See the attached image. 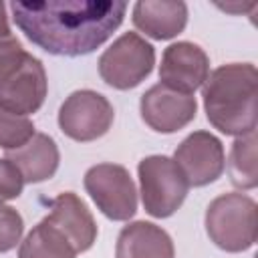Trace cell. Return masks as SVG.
<instances>
[{
  "label": "cell",
  "instance_id": "6da1fadb",
  "mask_svg": "<svg viewBox=\"0 0 258 258\" xmlns=\"http://www.w3.org/2000/svg\"><path fill=\"white\" fill-rule=\"evenodd\" d=\"M20 32L54 56H83L105 44L121 26L127 4L117 0H44L10 4Z\"/></svg>",
  "mask_w": 258,
  "mask_h": 258
},
{
  "label": "cell",
  "instance_id": "7a4b0ae2",
  "mask_svg": "<svg viewBox=\"0 0 258 258\" xmlns=\"http://www.w3.org/2000/svg\"><path fill=\"white\" fill-rule=\"evenodd\" d=\"M258 71L252 62H228L214 69L202 85L206 119L224 135L256 131Z\"/></svg>",
  "mask_w": 258,
  "mask_h": 258
},
{
  "label": "cell",
  "instance_id": "3957f363",
  "mask_svg": "<svg viewBox=\"0 0 258 258\" xmlns=\"http://www.w3.org/2000/svg\"><path fill=\"white\" fill-rule=\"evenodd\" d=\"M46 93L48 81L40 58L24 48L0 56V107L28 117L42 107Z\"/></svg>",
  "mask_w": 258,
  "mask_h": 258
},
{
  "label": "cell",
  "instance_id": "277c9868",
  "mask_svg": "<svg viewBox=\"0 0 258 258\" xmlns=\"http://www.w3.org/2000/svg\"><path fill=\"white\" fill-rule=\"evenodd\" d=\"M210 240L224 252H246L256 242V202L230 191L214 198L204 216Z\"/></svg>",
  "mask_w": 258,
  "mask_h": 258
},
{
  "label": "cell",
  "instance_id": "5b68a950",
  "mask_svg": "<svg viewBox=\"0 0 258 258\" xmlns=\"http://www.w3.org/2000/svg\"><path fill=\"white\" fill-rule=\"evenodd\" d=\"M139 194L151 218L173 216L187 198L189 183L177 163L167 155H147L137 165Z\"/></svg>",
  "mask_w": 258,
  "mask_h": 258
},
{
  "label": "cell",
  "instance_id": "8992f818",
  "mask_svg": "<svg viewBox=\"0 0 258 258\" xmlns=\"http://www.w3.org/2000/svg\"><path fill=\"white\" fill-rule=\"evenodd\" d=\"M97 64L103 83L117 91H129L151 75L155 48L137 32H123L103 50Z\"/></svg>",
  "mask_w": 258,
  "mask_h": 258
},
{
  "label": "cell",
  "instance_id": "52a82bcc",
  "mask_svg": "<svg viewBox=\"0 0 258 258\" xmlns=\"http://www.w3.org/2000/svg\"><path fill=\"white\" fill-rule=\"evenodd\" d=\"M83 185L95 206L113 222H127L137 212V187L127 167L97 163L87 169Z\"/></svg>",
  "mask_w": 258,
  "mask_h": 258
},
{
  "label": "cell",
  "instance_id": "ba28073f",
  "mask_svg": "<svg viewBox=\"0 0 258 258\" xmlns=\"http://www.w3.org/2000/svg\"><path fill=\"white\" fill-rule=\"evenodd\" d=\"M115 119V109L109 99L91 89L71 93L58 109L60 131L79 143H89L103 137Z\"/></svg>",
  "mask_w": 258,
  "mask_h": 258
},
{
  "label": "cell",
  "instance_id": "9c48e42d",
  "mask_svg": "<svg viewBox=\"0 0 258 258\" xmlns=\"http://www.w3.org/2000/svg\"><path fill=\"white\" fill-rule=\"evenodd\" d=\"M173 161L183 171L189 185L204 187L224 173L226 153L222 141L214 133L194 131L177 145Z\"/></svg>",
  "mask_w": 258,
  "mask_h": 258
},
{
  "label": "cell",
  "instance_id": "30bf717a",
  "mask_svg": "<svg viewBox=\"0 0 258 258\" xmlns=\"http://www.w3.org/2000/svg\"><path fill=\"white\" fill-rule=\"evenodd\" d=\"M139 113L149 129L167 135L183 129L196 119L198 101L194 95L177 93L157 83L141 95Z\"/></svg>",
  "mask_w": 258,
  "mask_h": 258
},
{
  "label": "cell",
  "instance_id": "8fae6325",
  "mask_svg": "<svg viewBox=\"0 0 258 258\" xmlns=\"http://www.w3.org/2000/svg\"><path fill=\"white\" fill-rule=\"evenodd\" d=\"M210 75V58L206 50L189 40H179L169 44L161 54L159 81L161 85L194 95Z\"/></svg>",
  "mask_w": 258,
  "mask_h": 258
},
{
  "label": "cell",
  "instance_id": "7c38bea8",
  "mask_svg": "<svg viewBox=\"0 0 258 258\" xmlns=\"http://www.w3.org/2000/svg\"><path fill=\"white\" fill-rule=\"evenodd\" d=\"M44 222L54 226L69 240L77 254L91 250L99 234L91 210L75 191L58 194L50 202V214L44 218Z\"/></svg>",
  "mask_w": 258,
  "mask_h": 258
},
{
  "label": "cell",
  "instance_id": "4fadbf2b",
  "mask_svg": "<svg viewBox=\"0 0 258 258\" xmlns=\"http://www.w3.org/2000/svg\"><path fill=\"white\" fill-rule=\"evenodd\" d=\"M131 20L137 30L153 40H169L187 24V4L181 0H139L133 4Z\"/></svg>",
  "mask_w": 258,
  "mask_h": 258
},
{
  "label": "cell",
  "instance_id": "5bb4252c",
  "mask_svg": "<svg viewBox=\"0 0 258 258\" xmlns=\"http://www.w3.org/2000/svg\"><path fill=\"white\" fill-rule=\"evenodd\" d=\"M115 258H175V248L161 226L137 220L119 232Z\"/></svg>",
  "mask_w": 258,
  "mask_h": 258
},
{
  "label": "cell",
  "instance_id": "9a60e30c",
  "mask_svg": "<svg viewBox=\"0 0 258 258\" xmlns=\"http://www.w3.org/2000/svg\"><path fill=\"white\" fill-rule=\"evenodd\" d=\"M6 159L16 165L24 183H40L50 179L60 163L56 141L46 133H34L22 147L6 151Z\"/></svg>",
  "mask_w": 258,
  "mask_h": 258
},
{
  "label": "cell",
  "instance_id": "2e32d148",
  "mask_svg": "<svg viewBox=\"0 0 258 258\" xmlns=\"http://www.w3.org/2000/svg\"><path fill=\"white\" fill-rule=\"evenodd\" d=\"M77 252L69 240L44 220L38 222L20 242L18 258H75Z\"/></svg>",
  "mask_w": 258,
  "mask_h": 258
},
{
  "label": "cell",
  "instance_id": "e0dca14e",
  "mask_svg": "<svg viewBox=\"0 0 258 258\" xmlns=\"http://www.w3.org/2000/svg\"><path fill=\"white\" fill-rule=\"evenodd\" d=\"M228 175L234 187L238 189H254L258 185V169H256V131L236 137L232 143L226 165Z\"/></svg>",
  "mask_w": 258,
  "mask_h": 258
},
{
  "label": "cell",
  "instance_id": "ac0fdd59",
  "mask_svg": "<svg viewBox=\"0 0 258 258\" xmlns=\"http://www.w3.org/2000/svg\"><path fill=\"white\" fill-rule=\"evenodd\" d=\"M34 133H36L34 123L28 117L16 115V113L0 107V147L4 151L22 147L26 141L32 139Z\"/></svg>",
  "mask_w": 258,
  "mask_h": 258
},
{
  "label": "cell",
  "instance_id": "d6986e66",
  "mask_svg": "<svg viewBox=\"0 0 258 258\" xmlns=\"http://www.w3.org/2000/svg\"><path fill=\"white\" fill-rule=\"evenodd\" d=\"M24 232V220L22 216L12 208L0 204V254L10 252L16 248Z\"/></svg>",
  "mask_w": 258,
  "mask_h": 258
},
{
  "label": "cell",
  "instance_id": "ffe728a7",
  "mask_svg": "<svg viewBox=\"0 0 258 258\" xmlns=\"http://www.w3.org/2000/svg\"><path fill=\"white\" fill-rule=\"evenodd\" d=\"M22 187H24V179L16 169V165L6 157L0 159V204L8 200H16L22 194Z\"/></svg>",
  "mask_w": 258,
  "mask_h": 258
},
{
  "label": "cell",
  "instance_id": "44dd1931",
  "mask_svg": "<svg viewBox=\"0 0 258 258\" xmlns=\"http://www.w3.org/2000/svg\"><path fill=\"white\" fill-rule=\"evenodd\" d=\"M14 48H22L20 40L12 34L10 24H8V14H6V4L0 0V56L14 50Z\"/></svg>",
  "mask_w": 258,
  "mask_h": 258
}]
</instances>
